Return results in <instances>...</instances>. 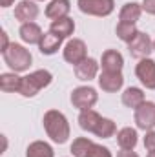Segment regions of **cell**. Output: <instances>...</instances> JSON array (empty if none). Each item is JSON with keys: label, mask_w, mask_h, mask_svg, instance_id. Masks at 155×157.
I'll return each mask as SVG.
<instances>
[{"label": "cell", "mask_w": 155, "mask_h": 157, "mask_svg": "<svg viewBox=\"0 0 155 157\" xmlns=\"http://www.w3.org/2000/svg\"><path fill=\"white\" fill-rule=\"evenodd\" d=\"M39 17V6L33 0H22L18 2V6L15 7V18L22 24L26 22H33Z\"/></svg>", "instance_id": "8fae6325"}, {"label": "cell", "mask_w": 155, "mask_h": 157, "mask_svg": "<svg viewBox=\"0 0 155 157\" xmlns=\"http://www.w3.org/2000/svg\"><path fill=\"white\" fill-rule=\"evenodd\" d=\"M144 148L148 152H155V130L146 132V135H144Z\"/></svg>", "instance_id": "83f0119b"}, {"label": "cell", "mask_w": 155, "mask_h": 157, "mask_svg": "<svg viewBox=\"0 0 155 157\" xmlns=\"http://www.w3.org/2000/svg\"><path fill=\"white\" fill-rule=\"evenodd\" d=\"M148 157H155V152H150V154H148Z\"/></svg>", "instance_id": "d6a6232c"}, {"label": "cell", "mask_w": 155, "mask_h": 157, "mask_svg": "<svg viewBox=\"0 0 155 157\" xmlns=\"http://www.w3.org/2000/svg\"><path fill=\"white\" fill-rule=\"evenodd\" d=\"M0 37H2V46H0V51L4 53V51H6V49L9 48V40H7V33H6V31H2V33H0Z\"/></svg>", "instance_id": "f546056e"}, {"label": "cell", "mask_w": 155, "mask_h": 157, "mask_svg": "<svg viewBox=\"0 0 155 157\" xmlns=\"http://www.w3.org/2000/svg\"><path fill=\"white\" fill-rule=\"evenodd\" d=\"M49 31L55 33V35H59L60 39H68V37L73 35V31H75V22H73V18H70V17L53 20L51 26H49Z\"/></svg>", "instance_id": "e0dca14e"}, {"label": "cell", "mask_w": 155, "mask_h": 157, "mask_svg": "<svg viewBox=\"0 0 155 157\" xmlns=\"http://www.w3.org/2000/svg\"><path fill=\"white\" fill-rule=\"evenodd\" d=\"M135 122L137 128L150 132L155 128V104L150 101H144L137 110H135Z\"/></svg>", "instance_id": "52a82bcc"}, {"label": "cell", "mask_w": 155, "mask_h": 157, "mask_svg": "<svg viewBox=\"0 0 155 157\" xmlns=\"http://www.w3.org/2000/svg\"><path fill=\"white\" fill-rule=\"evenodd\" d=\"M53 80V75L47 70H37L26 77H22V84H20V95L22 97H35L40 90L47 88Z\"/></svg>", "instance_id": "3957f363"}, {"label": "cell", "mask_w": 155, "mask_h": 157, "mask_svg": "<svg viewBox=\"0 0 155 157\" xmlns=\"http://www.w3.org/2000/svg\"><path fill=\"white\" fill-rule=\"evenodd\" d=\"M153 51H155V40H153Z\"/></svg>", "instance_id": "836d02e7"}, {"label": "cell", "mask_w": 155, "mask_h": 157, "mask_svg": "<svg viewBox=\"0 0 155 157\" xmlns=\"http://www.w3.org/2000/svg\"><path fill=\"white\" fill-rule=\"evenodd\" d=\"M115 33H117V37L122 40V42L130 44L131 40L135 39V35L139 33V29L135 28V24H126V22H119V24H117Z\"/></svg>", "instance_id": "484cf974"}, {"label": "cell", "mask_w": 155, "mask_h": 157, "mask_svg": "<svg viewBox=\"0 0 155 157\" xmlns=\"http://www.w3.org/2000/svg\"><path fill=\"white\" fill-rule=\"evenodd\" d=\"M99 86L106 93H115L124 86V77L120 71H102L99 75Z\"/></svg>", "instance_id": "30bf717a"}, {"label": "cell", "mask_w": 155, "mask_h": 157, "mask_svg": "<svg viewBox=\"0 0 155 157\" xmlns=\"http://www.w3.org/2000/svg\"><path fill=\"white\" fill-rule=\"evenodd\" d=\"M91 146H93V141L91 139L78 137V139L73 141V144H71V154H73V157H88Z\"/></svg>", "instance_id": "d4e9b609"}, {"label": "cell", "mask_w": 155, "mask_h": 157, "mask_svg": "<svg viewBox=\"0 0 155 157\" xmlns=\"http://www.w3.org/2000/svg\"><path fill=\"white\" fill-rule=\"evenodd\" d=\"M135 75L141 84L148 90H155V60L153 59H141L135 66Z\"/></svg>", "instance_id": "ba28073f"}, {"label": "cell", "mask_w": 155, "mask_h": 157, "mask_svg": "<svg viewBox=\"0 0 155 157\" xmlns=\"http://www.w3.org/2000/svg\"><path fill=\"white\" fill-rule=\"evenodd\" d=\"M128 51H130V55L133 59H139V60L141 59H148V55L153 51V42L150 39V35L139 31L135 35V39L128 44Z\"/></svg>", "instance_id": "8992f818"}, {"label": "cell", "mask_w": 155, "mask_h": 157, "mask_svg": "<svg viewBox=\"0 0 155 157\" xmlns=\"http://www.w3.org/2000/svg\"><path fill=\"white\" fill-rule=\"evenodd\" d=\"M86 59H88V48H86L84 40L73 39L64 46V60L66 62L77 66V64H80Z\"/></svg>", "instance_id": "9c48e42d"}, {"label": "cell", "mask_w": 155, "mask_h": 157, "mask_svg": "<svg viewBox=\"0 0 155 157\" xmlns=\"http://www.w3.org/2000/svg\"><path fill=\"white\" fill-rule=\"evenodd\" d=\"M142 102H144V91H142L141 88L130 86V88L124 90V93H122V104H124L126 108L137 110Z\"/></svg>", "instance_id": "ac0fdd59"}, {"label": "cell", "mask_w": 155, "mask_h": 157, "mask_svg": "<svg viewBox=\"0 0 155 157\" xmlns=\"http://www.w3.org/2000/svg\"><path fill=\"white\" fill-rule=\"evenodd\" d=\"M6 64L15 71V73H20V71H28L29 66H31V53L29 49H26L22 44H17V42H11L9 48L2 53Z\"/></svg>", "instance_id": "7a4b0ae2"}, {"label": "cell", "mask_w": 155, "mask_h": 157, "mask_svg": "<svg viewBox=\"0 0 155 157\" xmlns=\"http://www.w3.org/2000/svg\"><path fill=\"white\" fill-rule=\"evenodd\" d=\"M99 73V62L91 57H88L86 60H82L80 64L75 66V75H77L78 80H91V78L97 77Z\"/></svg>", "instance_id": "7c38bea8"}, {"label": "cell", "mask_w": 155, "mask_h": 157, "mask_svg": "<svg viewBox=\"0 0 155 157\" xmlns=\"http://www.w3.org/2000/svg\"><path fill=\"white\" fill-rule=\"evenodd\" d=\"M15 0H0V4H2V7H9L11 4H13Z\"/></svg>", "instance_id": "1f68e13d"}, {"label": "cell", "mask_w": 155, "mask_h": 157, "mask_svg": "<svg viewBox=\"0 0 155 157\" xmlns=\"http://www.w3.org/2000/svg\"><path fill=\"white\" fill-rule=\"evenodd\" d=\"M100 66H102L104 71H120L122 66H124V57L117 49H106L102 53Z\"/></svg>", "instance_id": "4fadbf2b"}, {"label": "cell", "mask_w": 155, "mask_h": 157, "mask_svg": "<svg viewBox=\"0 0 155 157\" xmlns=\"http://www.w3.org/2000/svg\"><path fill=\"white\" fill-rule=\"evenodd\" d=\"M20 39L24 40L26 44H40V40L44 37L42 29L37 22H26L20 26V31H18Z\"/></svg>", "instance_id": "5bb4252c"}, {"label": "cell", "mask_w": 155, "mask_h": 157, "mask_svg": "<svg viewBox=\"0 0 155 157\" xmlns=\"http://www.w3.org/2000/svg\"><path fill=\"white\" fill-rule=\"evenodd\" d=\"M62 40L59 35H55V33H51V31H47V33H44V37L40 40L39 44V49L42 55H55L59 49H60V46H62Z\"/></svg>", "instance_id": "2e32d148"}, {"label": "cell", "mask_w": 155, "mask_h": 157, "mask_svg": "<svg viewBox=\"0 0 155 157\" xmlns=\"http://www.w3.org/2000/svg\"><path fill=\"white\" fill-rule=\"evenodd\" d=\"M70 9H71L70 0H51L46 6V17L51 18V20H59V18L68 17Z\"/></svg>", "instance_id": "9a60e30c"}, {"label": "cell", "mask_w": 155, "mask_h": 157, "mask_svg": "<svg viewBox=\"0 0 155 157\" xmlns=\"http://www.w3.org/2000/svg\"><path fill=\"white\" fill-rule=\"evenodd\" d=\"M78 9L91 17H108L115 9V0H77Z\"/></svg>", "instance_id": "5b68a950"}, {"label": "cell", "mask_w": 155, "mask_h": 157, "mask_svg": "<svg viewBox=\"0 0 155 157\" xmlns=\"http://www.w3.org/2000/svg\"><path fill=\"white\" fill-rule=\"evenodd\" d=\"M20 84H22V77H18L15 71L13 73H2L0 75V90L6 93H18L20 91Z\"/></svg>", "instance_id": "7402d4cb"}, {"label": "cell", "mask_w": 155, "mask_h": 157, "mask_svg": "<svg viewBox=\"0 0 155 157\" xmlns=\"http://www.w3.org/2000/svg\"><path fill=\"white\" fill-rule=\"evenodd\" d=\"M117 143H119L120 150H133L137 146V143H139L137 130H133V128H122V130H119Z\"/></svg>", "instance_id": "ffe728a7"}, {"label": "cell", "mask_w": 155, "mask_h": 157, "mask_svg": "<svg viewBox=\"0 0 155 157\" xmlns=\"http://www.w3.org/2000/svg\"><path fill=\"white\" fill-rule=\"evenodd\" d=\"M100 119L102 117H100L95 110H84V112H80V115H78V126H80L84 132L93 133L95 128H97V124L100 122Z\"/></svg>", "instance_id": "44dd1931"}, {"label": "cell", "mask_w": 155, "mask_h": 157, "mask_svg": "<svg viewBox=\"0 0 155 157\" xmlns=\"http://www.w3.org/2000/svg\"><path fill=\"white\" fill-rule=\"evenodd\" d=\"M117 157H139L133 150H120L119 154H117Z\"/></svg>", "instance_id": "4dcf8cb0"}, {"label": "cell", "mask_w": 155, "mask_h": 157, "mask_svg": "<svg viewBox=\"0 0 155 157\" xmlns=\"http://www.w3.org/2000/svg\"><path fill=\"white\" fill-rule=\"evenodd\" d=\"M44 130L47 137L57 144H64L70 139V122L59 110H47L44 113Z\"/></svg>", "instance_id": "6da1fadb"}, {"label": "cell", "mask_w": 155, "mask_h": 157, "mask_svg": "<svg viewBox=\"0 0 155 157\" xmlns=\"http://www.w3.org/2000/svg\"><path fill=\"white\" fill-rule=\"evenodd\" d=\"M26 157H55V152H53L51 144H47L44 141H35L28 146Z\"/></svg>", "instance_id": "603a6c76"}, {"label": "cell", "mask_w": 155, "mask_h": 157, "mask_svg": "<svg viewBox=\"0 0 155 157\" xmlns=\"http://www.w3.org/2000/svg\"><path fill=\"white\" fill-rule=\"evenodd\" d=\"M97 101H99V93L91 86H78L71 91V104L80 112L91 110L97 104Z\"/></svg>", "instance_id": "277c9868"}, {"label": "cell", "mask_w": 155, "mask_h": 157, "mask_svg": "<svg viewBox=\"0 0 155 157\" xmlns=\"http://www.w3.org/2000/svg\"><path fill=\"white\" fill-rule=\"evenodd\" d=\"M142 11H146L148 15H155V0H142Z\"/></svg>", "instance_id": "f1b7e54d"}, {"label": "cell", "mask_w": 155, "mask_h": 157, "mask_svg": "<svg viewBox=\"0 0 155 157\" xmlns=\"http://www.w3.org/2000/svg\"><path fill=\"white\" fill-rule=\"evenodd\" d=\"M117 132V126L115 122L112 121V119H100V122L97 124V128H95V135L97 137H100V139H110V137H113Z\"/></svg>", "instance_id": "cb8c5ba5"}, {"label": "cell", "mask_w": 155, "mask_h": 157, "mask_svg": "<svg viewBox=\"0 0 155 157\" xmlns=\"http://www.w3.org/2000/svg\"><path fill=\"white\" fill-rule=\"evenodd\" d=\"M88 157H113V155H112L110 148H106V146H102V144H95V143H93V146H91L89 155H88Z\"/></svg>", "instance_id": "4316f807"}, {"label": "cell", "mask_w": 155, "mask_h": 157, "mask_svg": "<svg viewBox=\"0 0 155 157\" xmlns=\"http://www.w3.org/2000/svg\"><path fill=\"white\" fill-rule=\"evenodd\" d=\"M141 13H142V6L137 2H130V4L122 6V9L119 13V20L126 22V24H135L141 18Z\"/></svg>", "instance_id": "d6986e66"}]
</instances>
